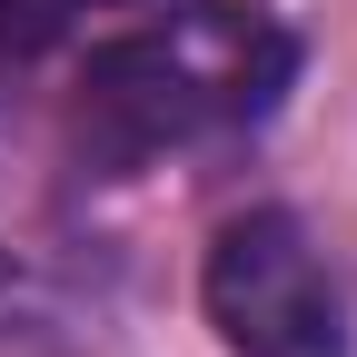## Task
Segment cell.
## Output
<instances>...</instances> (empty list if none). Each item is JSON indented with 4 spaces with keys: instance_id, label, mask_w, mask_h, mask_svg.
<instances>
[{
    "instance_id": "obj_1",
    "label": "cell",
    "mask_w": 357,
    "mask_h": 357,
    "mask_svg": "<svg viewBox=\"0 0 357 357\" xmlns=\"http://www.w3.org/2000/svg\"><path fill=\"white\" fill-rule=\"evenodd\" d=\"M288 70H298L288 30H268L238 0H208L178 30H119L79 60L70 149H79V169L129 178V169H149L159 149L199 139L218 119H258L288 89Z\"/></svg>"
},
{
    "instance_id": "obj_2",
    "label": "cell",
    "mask_w": 357,
    "mask_h": 357,
    "mask_svg": "<svg viewBox=\"0 0 357 357\" xmlns=\"http://www.w3.org/2000/svg\"><path fill=\"white\" fill-rule=\"evenodd\" d=\"M199 307L238 357H347V288L298 208H238L208 238Z\"/></svg>"
},
{
    "instance_id": "obj_3",
    "label": "cell",
    "mask_w": 357,
    "mask_h": 357,
    "mask_svg": "<svg viewBox=\"0 0 357 357\" xmlns=\"http://www.w3.org/2000/svg\"><path fill=\"white\" fill-rule=\"evenodd\" d=\"M40 328H50V298H40V278L0 248V347H40Z\"/></svg>"
}]
</instances>
